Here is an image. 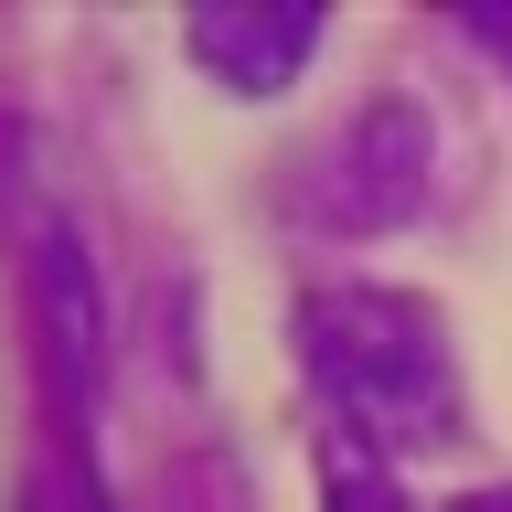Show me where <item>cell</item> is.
Listing matches in <instances>:
<instances>
[{
  "mask_svg": "<svg viewBox=\"0 0 512 512\" xmlns=\"http://www.w3.org/2000/svg\"><path fill=\"white\" fill-rule=\"evenodd\" d=\"M310 384L363 448H448L459 438V363L427 299L406 288H320L299 310Z\"/></svg>",
  "mask_w": 512,
  "mask_h": 512,
  "instance_id": "1",
  "label": "cell"
},
{
  "mask_svg": "<svg viewBox=\"0 0 512 512\" xmlns=\"http://www.w3.org/2000/svg\"><path fill=\"white\" fill-rule=\"evenodd\" d=\"M182 43H192V64H203L214 86H235V96H278L288 75L310 64L320 11H192Z\"/></svg>",
  "mask_w": 512,
  "mask_h": 512,
  "instance_id": "2",
  "label": "cell"
},
{
  "mask_svg": "<svg viewBox=\"0 0 512 512\" xmlns=\"http://www.w3.org/2000/svg\"><path fill=\"white\" fill-rule=\"evenodd\" d=\"M32 288H43V320H54V363L64 384H96V278H86V246L75 224H32Z\"/></svg>",
  "mask_w": 512,
  "mask_h": 512,
  "instance_id": "3",
  "label": "cell"
},
{
  "mask_svg": "<svg viewBox=\"0 0 512 512\" xmlns=\"http://www.w3.org/2000/svg\"><path fill=\"white\" fill-rule=\"evenodd\" d=\"M320 491H331V512H406V491H395V470H384V448L342 438V427H331V448H320Z\"/></svg>",
  "mask_w": 512,
  "mask_h": 512,
  "instance_id": "4",
  "label": "cell"
},
{
  "mask_svg": "<svg viewBox=\"0 0 512 512\" xmlns=\"http://www.w3.org/2000/svg\"><path fill=\"white\" fill-rule=\"evenodd\" d=\"M448 512H512V491H470V502H448Z\"/></svg>",
  "mask_w": 512,
  "mask_h": 512,
  "instance_id": "5",
  "label": "cell"
},
{
  "mask_svg": "<svg viewBox=\"0 0 512 512\" xmlns=\"http://www.w3.org/2000/svg\"><path fill=\"white\" fill-rule=\"evenodd\" d=\"M480 43H502V54H512V22H480Z\"/></svg>",
  "mask_w": 512,
  "mask_h": 512,
  "instance_id": "6",
  "label": "cell"
},
{
  "mask_svg": "<svg viewBox=\"0 0 512 512\" xmlns=\"http://www.w3.org/2000/svg\"><path fill=\"white\" fill-rule=\"evenodd\" d=\"M22 512H54V502H22Z\"/></svg>",
  "mask_w": 512,
  "mask_h": 512,
  "instance_id": "7",
  "label": "cell"
}]
</instances>
